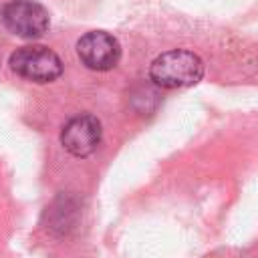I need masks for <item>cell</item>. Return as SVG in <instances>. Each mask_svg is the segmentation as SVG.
<instances>
[{
	"instance_id": "obj_1",
	"label": "cell",
	"mask_w": 258,
	"mask_h": 258,
	"mask_svg": "<svg viewBox=\"0 0 258 258\" xmlns=\"http://www.w3.org/2000/svg\"><path fill=\"white\" fill-rule=\"evenodd\" d=\"M204 77V60L185 48H173L153 58L149 79L161 89H183Z\"/></svg>"
},
{
	"instance_id": "obj_2",
	"label": "cell",
	"mask_w": 258,
	"mask_h": 258,
	"mask_svg": "<svg viewBox=\"0 0 258 258\" xmlns=\"http://www.w3.org/2000/svg\"><path fill=\"white\" fill-rule=\"evenodd\" d=\"M10 69L32 83L44 85L52 83L62 75V60L60 56L42 44H30L16 48L8 58Z\"/></svg>"
},
{
	"instance_id": "obj_3",
	"label": "cell",
	"mask_w": 258,
	"mask_h": 258,
	"mask_svg": "<svg viewBox=\"0 0 258 258\" xmlns=\"http://www.w3.org/2000/svg\"><path fill=\"white\" fill-rule=\"evenodd\" d=\"M0 22L14 36L28 40L40 38L50 26L46 8L36 0H8L0 8Z\"/></svg>"
},
{
	"instance_id": "obj_4",
	"label": "cell",
	"mask_w": 258,
	"mask_h": 258,
	"mask_svg": "<svg viewBox=\"0 0 258 258\" xmlns=\"http://www.w3.org/2000/svg\"><path fill=\"white\" fill-rule=\"evenodd\" d=\"M77 54L87 69L105 73L119 64L121 44L113 34L105 30H91L77 40Z\"/></svg>"
},
{
	"instance_id": "obj_5",
	"label": "cell",
	"mask_w": 258,
	"mask_h": 258,
	"mask_svg": "<svg viewBox=\"0 0 258 258\" xmlns=\"http://www.w3.org/2000/svg\"><path fill=\"white\" fill-rule=\"evenodd\" d=\"M101 137V121L93 115H77L69 119L60 129V143L75 157H89L95 153Z\"/></svg>"
}]
</instances>
